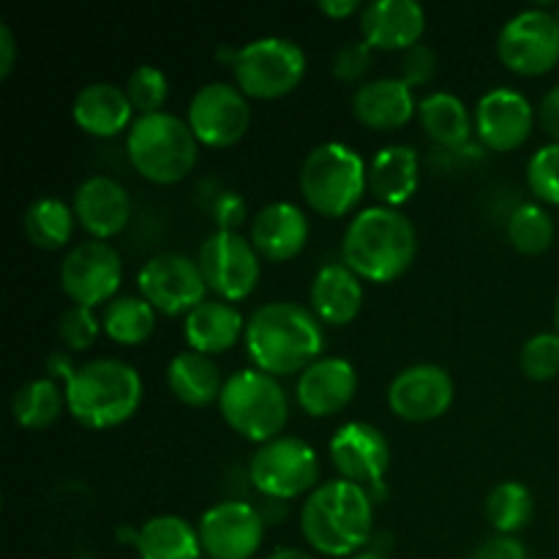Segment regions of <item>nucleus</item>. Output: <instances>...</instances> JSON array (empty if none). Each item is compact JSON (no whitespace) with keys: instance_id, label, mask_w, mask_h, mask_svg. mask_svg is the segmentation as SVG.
<instances>
[{"instance_id":"cd10ccee","label":"nucleus","mask_w":559,"mask_h":559,"mask_svg":"<svg viewBox=\"0 0 559 559\" xmlns=\"http://www.w3.org/2000/svg\"><path fill=\"white\" fill-rule=\"evenodd\" d=\"M418 120L426 136L445 151L467 147L469 134L475 129L467 104L448 91L426 93L418 102Z\"/></svg>"},{"instance_id":"a19ab883","label":"nucleus","mask_w":559,"mask_h":559,"mask_svg":"<svg viewBox=\"0 0 559 559\" xmlns=\"http://www.w3.org/2000/svg\"><path fill=\"white\" fill-rule=\"evenodd\" d=\"M437 76V52L429 44H415L404 52L402 58V80L409 87H424L431 85Z\"/></svg>"},{"instance_id":"7c9ffc66","label":"nucleus","mask_w":559,"mask_h":559,"mask_svg":"<svg viewBox=\"0 0 559 559\" xmlns=\"http://www.w3.org/2000/svg\"><path fill=\"white\" fill-rule=\"evenodd\" d=\"M156 314L158 311L147 304L142 295H123L104 306L102 311V331L112 338L115 344H134L147 342L156 331Z\"/></svg>"},{"instance_id":"f3484780","label":"nucleus","mask_w":559,"mask_h":559,"mask_svg":"<svg viewBox=\"0 0 559 559\" xmlns=\"http://www.w3.org/2000/svg\"><path fill=\"white\" fill-rule=\"evenodd\" d=\"M456 385L437 364H415L399 371L388 385V407L407 424H429L451 409Z\"/></svg>"},{"instance_id":"a18cd8bd","label":"nucleus","mask_w":559,"mask_h":559,"mask_svg":"<svg viewBox=\"0 0 559 559\" xmlns=\"http://www.w3.org/2000/svg\"><path fill=\"white\" fill-rule=\"evenodd\" d=\"M44 369H47L49 380L69 382L71 377L76 374V369H80V366L71 360V355L66 353V349H55V353L47 355V364H44Z\"/></svg>"},{"instance_id":"a878e982","label":"nucleus","mask_w":559,"mask_h":559,"mask_svg":"<svg viewBox=\"0 0 559 559\" xmlns=\"http://www.w3.org/2000/svg\"><path fill=\"white\" fill-rule=\"evenodd\" d=\"M183 336L189 349L213 358L235 349V344L246 336V320L240 309L227 300H205L186 314Z\"/></svg>"},{"instance_id":"c756f323","label":"nucleus","mask_w":559,"mask_h":559,"mask_svg":"<svg viewBox=\"0 0 559 559\" xmlns=\"http://www.w3.org/2000/svg\"><path fill=\"white\" fill-rule=\"evenodd\" d=\"M136 555L140 559H200V533L183 516L162 513L153 516L136 530Z\"/></svg>"},{"instance_id":"ddd939ff","label":"nucleus","mask_w":559,"mask_h":559,"mask_svg":"<svg viewBox=\"0 0 559 559\" xmlns=\"http://www.w3.org/2000/svg\"><path fill=\"white\" fill-rule=\"evenodd\" d=\"M123 282V260L107 240H82L60 262V289L74 306H107Z\"/></svg>"},{"instance_id":"e433bc0d","label":"nucleus","mask_w":559,"mask_h":559,"mask_svg":"<svg viewBox=\"0 0 559 559\" xmlns=\"http://www.w3.org/2000/svg\"><path fill=\"white\" fill-rule=\"evenodd\" d=\"M519 366L524 377L535 382H549L559 374V333L544 331L535 333L524 342L519 353Z\"/></svg>"},{"instance_id":"ea45409f","label":"nucleus","mask_w":559,"mask_h":559,"mask_svg":"<svg viewBox=\"0 0 559 559\" xmlns=\"http://www.w3.org/2000/svg\"><path fill=\"white\" fill-rule=\"evenodd\" d=\"M371 63H374V55H371L369 44L364 38H353L336 49L331 71L338 82H358L369 74Z\"/></svg>"},{"instance_id":"c03bdc74","label":"nucleus","mask_w":559,"mask_h":559,"mask_svg":"<svg viewBox=\"0 0 559 559\" xmlns=\"http://www.w3.org/2000/svg\"><path fill=\"white\" fill-rule=\"evenodd\" d=\"M538 123L546 131V136H551V142H559V85L549 87L540 98Z\"/></svg>"},{"instance_id":"423d86ee","label":"nucleus","mask_w":559,"mask_h":559,"mask_svg":"<svg viewBox=\"0 0 559 559\" xmlns=\"http://www.w3.org/2000/svg\"><path fill=\"white\" fill-rule=\"evenodd\" d=\"M300 194L306 205L328 218H342L369 189V164L344 142H322L300 164Z\"/></svg>"},{"instance_id":"72a5a7b5","label":"nucleus","mask_w":559,"mask_h":559,"mask_svg":"<svg viewBox=\"0 0 559 559\" xmlns=\"http://www.w3.org/2000/svg\"><path fill=\"white\" fill-rule=\"evenodd\" d=\"M508 240H511L513 249L524 257H540L551 249L555 243V218L546 211L544 205H535V202H524L516 211L508 216L506 224Z\"/></svg>"},{"instance_id":"49530a36","label":"nucleus","mask_w":559,"mask_h":559,"mask_svg":"<svg viewBox=\"0 0 559 559\" xmlns=\"http://www.w3.org/2000/svg\"><path fill=\"white\" fill-rule=\"evenodd\" d=\"M14 63H16V38H14V31L3 22V25H0V80H5V76L11 74Z\"/></svg>"},{"instance_id":"c9c22d12","label":"nucleus","mask_w":559,"mask_h":559,"mask_svg":"<svg viewBox=\"0 0 559 559\" xmlns=\"http://www.w3.org/2000/svg\"><path fill=\"white\" fill-rule=\"evenodd\" d=\"M126 93L131 98V107L140 115L164 112V104L169 96V80L158 66H136L126 82Z\"/></svg>"},{"instance_id":"c85d7f7f","label":"nucleus","mask_w":559,"mask_h":559,"mask_svg":"<svg viewBox=\"0 0 559 559\" xmlns=\"http://www.w3.org/2000/svg\"><path fill=\"white\" fill-rule=\"evenodd\" d=\"M167 385L178 402L189 404V407H207V404L218 402L224 391L222 369L211 355L194 353L186 349L178 353L167 364Z\"/></svg>"},{"instance_id":"393cba45","label":"nucleus","mask_w":559,"mask_h":559,"mask_svg":"<svg viewBox=\"0 0 559 559\" xmlns=\"http://www.w3.org/2000/svg\"><path fill=\"white\" fill-rule=\"evenodd\" d=\"M131 98L126 87L115 82H91L82 87L71 104V118L85 134L91 136H115L131 129Z\"/></svg>"},{"instance_id":"412c9836","label":"nucleus","mask_w":559,"mask_h":559,"mask_svg":"<svg viewBox=\"0 0 559 559\" xmlns=\"http://www.w3.org/2000/svg\"><path fill=\"white\" fill-rule=\"evenodd\" d=\"M426 9L418 0H374L360 9V38L371 49H404L420 44Z\"/></svg>"},{"instance_id":"2eb2a0df","label":"nucleus","mask_w":559,"mask_h":559,"mask_svg":"<svg viewBox=\"0 0 559 559\" xmlns=\"http://www.w3.org/2000/svg\"><path fill=\"white\" fill-rule=\"evenodd\" d=\"M328 453H331V462L342 480L364 486L369 495H374V489H382L393 462L388 437L366 420H349L342 429H336Z\"/></svg>"},{"instance_id":"f03ea898","label":"nucleus","mask_w":559,"mask_h":559,"mask_svg":"<svg viewBox=\"0 0 559 559\" xmlns=\"http://www.w3.org/2000/svg\"><path fill=\"white\" fill-rule=\"evenodd\" d=\"M300 533L325 557L360 555L374 533V497L349 480L320 484L304 502Z\"/></svg>"},{"instance_id":"b1692460","label":"nucleus","mask_w":559,"mask_h":559,"mask_svg":"<svg viewBox=\"0 0 559 559\" xmlns=\"http://www.w3.org/2000/svg\"><path fill=\"white\" fill-rule=\"evenodd\" d=\"M311 314L322 325H349L364 309V284L358 273L349 271L344 262H331L317 271L309 287Z\"/></svg>"},{"instance_id":"a211bd4d","label":"nucleus","mask_w":559,"mask_h":559,"mask_svg":"<svg viewBox=\"0 0 559 559\" xmlns=\"http://www.w3.org/2000/svg\"><path fill=\"white\" fill-rule=\"evenodd\" d=\"M538 112L530 98L513 87H491L475 104V134L480 145L497 153L519 151L533 134Z\"/></svg>"},{"instance_id":"f8f14e48","label":"nucleus","mask_w":559,"mask_h":559,"mask_svg":"<svg viewBox=\"0 0 559 559\" xmlns=\"http://www.w3.org/2000/svg\"><path fill=\"white\" fill-rule=\"evenodd\" d=\"M136 284L142 298L167 317L191 314L197 306L205 304V295L211 293L200 262L178 251H162L145 260L136 273Z\"/></svg>"},{"instance_id":"bb28decb","label":"nucleus","mask_w":559,"mask_h":559,"mask_svg":"<svg viewBox=\"0 0 559 559\" xmlns=\"http://www.w3.org/2000/svg\"><path fill=\"white\" fill-rule=\"evenodd\" d=\"M420 183V162L415 147L385 145L369 162V191L380 205L399 207L409 202Z\"/></svg>"},{"instance_id":"3c124183","label":"nucleus","mask_w":559,"mask_h":559,"mask_svg":"<svg viewBox=\"0 0 559 559\" xmlns=\"http://www.w3.org/2000/svg\"><path fill=\"white\" fill-rule=\"evenodd\" d=\"M555 322H557V328H559V295H557V304H555Z\"/></svg>"},{"instance_id":"4c0bfd02","label":"nucleus","mask_w":559,"mask_h":559,"mask_svg":"<svg viewBox=\"0 0 559 559\" xmlns=\"http://www.w3.org/2000/svg\"><path fill=\"white\" fill-rule=\"evenodd\" d=\"M527 186L540 202L559 207V142L538 147L527 164Z\"/></svg>"},{"instance_id":"f257e3e1","label":"nucleus","mask_w":559,"mask_h":559,"mask_svg":"<svg viewBox=\"0 0 559 559\" xmlns=\"http://www.w3.org/2000/svg\"><path fill=\"white\" fill-rule=\"evenodd\" d=\"M246 353L254 369L271 377L304 374L325 349L322 322L306 306L273 300L246 320Z\"/></svg>"},{"instance_id":"2f4dec72","label":"nucleus","mask_w":559,"mask_h":559,"mask_svg":"<svg viewBox=\"0 0 559 559\" xmlns=\"http://www.w3.org/2000/svg\"><path fill=\"white\" fill-rule=\"evenodd\" d=\"M63 407L66 391H60L58 382L49 380V377L25 382L11 399V415H14L16 426L27 431L49 429L63 415Z\"/></svg>"},{"instance_id":"0eeeda50","label":"nucleus","mask_w":559,"mask_h":559,"mask_svg":"<svg viewBox=\"0 0 559 559\" xmlns=\"http://www.w3.org/2000/svg\"><path fill=\"white\" fill-rule=\"evenodd\" d=\"M218 413L235 435L265 445L282 437L289 420V399L276 377L260 369H240L224 380Z\"/></svg>"},{"instance_id":"58836bf2","label":"nucleus","mask_w":559,"mask_h":559,"mask_svg":"<svg viewBox=\"0 0 559 559\" xmlns=\"http://www.w3.org/2000/svg\"><path fill=\"white\" fill-rule=\"evenodd\" d=\"M102 331V317L93 314L87 306H71L60 314L58 322V338L69 353H82V349L93 347Z\"/></svg>"},{"instance_id":"5701e85b","label":"nucleus","mask_w":559,"mask_h":559,"mask_svg":"<svg viewBox=\"0 0 559 559\" xmlns=\"http://www.w3.org/2000/svg\"><path fill=\"white\" fill-rule=\"evenodd\" d=\"M415 96L413 87L402 76H380L369 80L353 93V115L360 126L374 131L402 129L413 120Z\"/></svg>"},{"instance_id":"39448f33","label":"nucleus","mask_w":559,"mask_h":559,"mask_svg":"<svg viewBox=\"0 0 559 559\" xmlns=\"http://www.w3.org/2000/svg\"><path fill=\"white\" fill-rule=\"evenodd\" d=\"M131 167L158 186L180 183L200 158V142L183 118L173 112L140 115L126 136Z\"/></svg>"},{"instance_id":"de8ad7c7","label":"nucleus","mask_w":559,"mask_h":559,"mask_svg":"<svg viewBox=\"0 0 559 559\" xmlns=\"http://www.w3.org/2000/svg\"><path fill=\"white\" fill-rule=\"evenodd\" d=\"M317 9L325 16H331V20H347V16H353L358 11V3L355 0H320Z\"/></svg>"},{"instance_id":"6e6552de","label":"nucleus","mask_w":559,"mask_h":559,"mask_svg":"<svg viewBox=\"0 0 559 559\" xmlns=\"http://www.w3.org/2000/svg\"><path fill=\"white\" fill-rule=\"evenodd\" d=\"M218 58L233 69L235 85L251 98H282L306 76V52L284 36H262L238 49H224Z\"/></svg>"},{"instance_id":"8fccbe9b","label":"nucleus","mask_w":559,"mask_h":559,"mask_svg":"<svg viewBox=\"0 0 559 559\" xmlns=\"http://www.w3.org/2000/svg\"><path fill=\"white\" fill-rule=\"evenodd\" d=\"M353 559H385L380 555V551H360V555H355Z\"/></svg>"},{"instance_id":"4be33fe9","label":"nucleus","mask_w":559,"mask_h":559,"mask_svg":"<svg viewBox=\"0 0 559 559\" xmlns=\"http://www.w3.org/2000/svg\"><path fill=\"white\" fill-rule=\"evenodd\" d=\"M251 243L267 262H289L309 243V218L295 202H271L251 218Z\"/></svg>"},{"instance_id":"6ab92c4d","label":"nucleus","mask_w":559,"mask_h":559,"mask_svg":"<svg viewBox=\"0 0 559 559\" xmlns=\"http://www.w3.org/2000/svg\"><path fill=\"white\" fill-rule=\"evenodd\" d=\"M71 211L93 240H109L129 227L134 205L120 180L109 175H91L76 186Z\"/></svg>"},{"instance_id":"09e8293b","label":"nucleus","mask_w":559,"mask_h":559,"mask_svg":"<svg viewBox=\"0 0 559 559\" xmlns=\"http://www.w3.org/2000/svg\"><path fill=\"white\" fill-rule=\"evenodd\" d=\"M267 559H314L311 555H306L304 549H295V546H284V549H276Z\"/></svg>"},{"instance_id":"1a4fd4ad","label":"nucleus","mask_w":559,"mask_h":559,"mask_svg":"<svg viewBox=\"0 0 559 559\" xmlns=\"http://www.w3.org/2000/svg\"><path fill=\"white\" fill-rule=\"evenodd\" d=\"M249 480L267 500H298L320 486V456L300 437H276L254 451Z\"/></svg>"},{"instance_id":"473e14b6","label":"nucleus","mask_w":559,"mask_h":559,"mask_svg":"<svg viewBox=\"0 0 559 559\" xmlns=\"http://www.w3.org/2000/svg\"><path fill=\"white\" fill-rule=\"evenodd\" d=\"M74 222V211L63 200H58V197H41V200L31 202V207L25 211L22 229H25V238L36 249L58 251L71 240Z\"/></svg>"},{"instance_id":"37998d69","label":"nucleus","mask_w":559,"mask_h":559,"mask_svg":"<svg viewBox=\"0 0 559 559\" xmlns=\"http://www.w3.org/2000/svg\"><path fill=\"white\" fill-rule=\"evenodd\" d=\"M469 559H527V549L513 535H495V538L475 546Z\"/></svg>"},{"instance_id":"aec40b11","label":"nucleus","mask_w":559,"mask_h":559,"mask_svg":"<svg viewBox=\"0 0 559 559\" xmlns=\"http://www.w3.org/2000/svg\"><path fill=\"white\" fill-rule=\"evenodd\" d=\"M358 393V371L347 358L322 355L298 377L295 399L311 418H331L344 413Z\"/></svg>"},{"instance_id":"9b49d317","label":"nucleus","mask_w":559,"mask_h":559,"mask_svg":"<svg viewBox=\"0 0 559 559\" xmlns=\"http://www.w3.org/2000/svg\"><path fill=\"white\" fill-rule=\"evenodd\" d=\"M197 262H200L207 289L216 293L218 300H227V304L246 300L260 284L262 257L257 254L251 238H243L240 233L216 229L200 246Z\"/></svg>"},{"instance_id":"79ce46f5","label":"nucleus","mask_w":559,"mask_h":559,"mask_svg":"<svg viewBox=\"0 0 559 559\" xmlns=\"http://www.w3.org/2000/svg\"><path fill=\"white\" fill-rule=\"evenodd\" d=\"M211 216L222 233H240V227L249 218V207H246L243 194L233 189L218 191L211 202Z\"/></svg>"},{"instance_id":"9d476101","label":"nucleus","mask_w":559,"mask_h":559,"mask_svg":"<svg viewBox=\"0 0 559 559\" xmlns=\"http://www.w3.org/2000/svg\"><path fill=\"white\" fill-rule=\"evenodd\" d=\"M502 66L522 76H540L559 63V16L549 9H524L497 36Z\"/></svg>"},{"instance_id":"20e7f679","label":"nucleus","mask_w":559,"mask_h":559,"mask_svg":"<svg viewBox=\"0 0 559 559\" xmlns=\"http://www.w3.org/2000/svg\"><path fill=\"white\" fill-rule=\"evenodd\" d=\"M142 377L120 358L87 360L66 382V409L85 429H115L140 409Z\"/></svg>"},{"instance_id":"4468645a","label":"nucleus","mask_w":559,"mask_h":559,"mask_svg":"<svg viewBox=\"0 0 559 559\" xmlns=\"http://www.w3.org/2000/svg\"><path fill=\"white\" fill-rule=\"evenodd\" d=\"M186 123L202 145L233 147L251 126L249 96L229 82H207L191 96Z\"/></svg>"},{"instance_id":"f704fd0d","label":"nucleus","mask_w":559,"mask_h":559,"mask_svg":"<svg viewBox=\"0 0 559 559\" xmlns=\"http://www.w3.org/2000/svg\"><path fill=\"white\" fill-rule=\"evenodd\" d=\"M533 495L519 480H502L486 497V519L497 535H513L524 530L533 519Z\"/></svg>"},{"instance_id":"dca6fc26","label":"nucleus","mask_w":559,"mask_h":559,"mask_svg":"<svg viewBox=\"0 0 559 559\" xmlns=\"http://www.w3.org/2000/svg\"><path fill=\"white\" fill-rule=\"evenodd\" d=\"M197 533L211 559H251L265 540V516L249 502H216L202 513Z\"/></svg>"},{"instance_id":"7ed1b4c3","label":"nucleus","mask_w":559,"mask_h":559,"mask_svg":"<svg viewBox=\"0 0 559 559\" xmlns=\"http://www.w3.org/2000/svg\"><path fill=\"white\" fill-rule=\"evenodd\" d=\"M418 254L415 224L399 207L371 205L344 229L342 262L360 278L388 284L404 276Z\"/></svg>"}]
</instances>
